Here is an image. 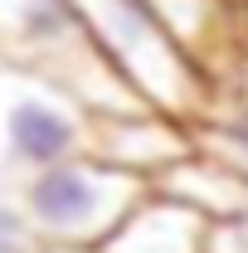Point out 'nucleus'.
<instances>
[{
    "label": "nucleus",
    "instance_id": "obj_1",
    "mask_svg": "<svg viewBox=\"0 0 248 253\" xmlns=\"http://www.w3.org/2000/svg\"><path fill=\"white\" fill-rule=\"evenodd\" d=\"M0 59L83 102L93 117L141 112L131 88L93 44L73 0H0Z\"/></svg>",
    "mask_w": 248,
    "mask_h": 253
},
{
    "label": "nucleus",
    "instance_id": "obj_7",
    "mask_svg": "<svg viewBox=\"0 0 248 253\" xmlns=\"http://www.w3.org/2000/svg\"><path fill=\"white\" fill-rule=\"evenodd\" d=\"M151 195L185 205L195 214H205L209 224H234L248 219V175L234 161L214 156L205 146H195L190 156H180L175 166H165L151 180Z\"/></svg>",
    "mask_w": 248,
    "mask_h": 253
},
{
    "label": "nucleus",
    "instance_id": "obj_8",
    "mask_svg": "<svg viewBox=\"0 0 248 253\" xmlns=\"http://www.w3.org/2000/svg\"><path fill=\"white\" fill-rule=\"evenodd\" d=\"M214 224L185 205L146 195L97 253H209Z\"/></svg>",
    "mask_w": 248,
    "mask_h": 253
},
{
    "label": "nucleus",
    "instance_id": "obj_9",
    "mask_svg": "<svg viewBox=\"0 0 248 253\" xmlns=\"http://www.w3.org/2000/svg\"><path fill=\"white\" fill-rule=\"evenodd\" d=\"M0 253H44L30 214L20 205V195L10 185H0Z\"/></svg>",
    "mask_w": 248,
    "mask_h": 253
},
{
    "label": "nucleus",
    "instance_id": "obj_3",
    "mask_svg": "<svg viewBox=\"0 0 248 253\" xmlns=\"http://www.w3.org/2000/svg\"><path fill=\"white\" fill-rule=\"evenodd\" d=\"M15 195L30 214L44 249H102L122 219L151 195L146 180L112 170L93 156H73L15 180Z\"/></svg>",
    "mask_w": 248,
    "mask_h": 253
},
{
    "label": "nucleus",
    "instance_id": "obj_5",
    "mask_svg": "<svg viewBox=\"0 0 248 253\" xmlns=\"http://www.w3.org/2000/svg\"><path fill=\"white\" fill-rule=\"evenodd\" d=\"M205 78L214 126L248 117V0H146Z\"/></svg>",
    "mask_w": 248,
    "mask_h": 253
},
{
    "label": "nucleus",
    "instance_id": "obj_10",
    "mask_svg": "<svg viewBox=\"0 0 248 253\" xmlns=\"http://www.w3.org/2000/svg\"><path fill=\"white\" fill-rule=\"evenodd\" d=\"M195 146H205V151H214V156L234 161V166L248 175V117L219 122V126H200V131H195Z\"/></svg>",
    "mask_w": 248,
    "mask_h": 253
},
{
    "label": "nucleus",
    "instance_id": "obj_4",
    "mask_svg": "<svg viewBox=\"0 0 248 253\" xmlns=\"http://www.w3.org/2000/svg\"><path fill=\"white\" fill-rule=\"evenodd\" d=\"M93 112L0 59V170L10 180L88 156Z\"/></svg>",
    "mask_w": 248,
    "mask_h": 253
},
{
    "label": "nucleus",
    "instance_id": "obj_6",
    "mask_svg": "<svg viewBox=\"0 0 248 253\" xmlns=\"http://www.w3.org/2000/svg\"><path fill=\"white\" fill-rule=\"evenodd\" d=\"M195 151V131L161 112H117V117H93V136H88V156L126 170L136 180L151 185L165 166H175L180 156Z\"/></svg>",
    "mask_w": 248,
    "mask_h": 253
},
{
    "label": "nucleus",
    "instance_id": "obj_2",
    "mask_svg": "<svg viewBox=\"0 0 248 253\" xmlns=\"http://www.w3.org/2000/svg\"><path fill=\"white\" fill-rule=\"evenodd\" d=\"M73 5L93 44L102 49V59L112 63V73L131 88L141 107L190 131L214 126V102H209L205 78L195 73V63L180 54V44L151 15L146 0H73Z\"/></svg>",
    "mask_w": 248,
    "mask_h": 253
}]
</instances>
